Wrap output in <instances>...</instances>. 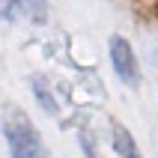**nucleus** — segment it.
Here are the masks:
<instances>
[{
    "mask_svg": "<svg viewBox=\"0 0 158 158\" xmlns=\"http://www.w3.org/2000/svg\"><path fill=\"white\" fill-rule=\"evenodd\" d=\"M3 134H6V140H9V155L12 158H42L45 155L39 131L33 128L30 116L18 105L3 107Z\"/></svg>",
    "mask_w": 158,
    "mask_h": 158,
    "instance_id": "f257e3e1",
    "label": "nucleus"
},
{
    "mask_svg": "<svg viewBox=\"0 0 158 158\" xmlns=\"http://www.w3.org/2000/svg\"><path fill=\"white\" fill-rule=\"evenodd\" d=\"M107 48H110V63H114V72L119 75V81L137 89L140 87V69H137V60H134L131 42H128L125 36L114 33L110 42H107Z\"/></svg>",
    "mask_w": 158,
    "mask_h": 158,
    "instance_id": "f03ea898",
    "label": "nucleus"
},
{
    "mask_svg": "<svg viewBox=\"0 0 158 158\" xmlns=\"http://www.w3.org/2000/svg\"><path fill=\"white\" fill-rule=\"evenodd\" d=\"M110 131H114V149L119 152V158H143L137 143H134V137H131V131L119 119H110Z\"/></svg>",
    "mask_w": 158,
    "mask_h": 158,
    "instance_id": "7ed1b4c3",
    "label": "nucleus"
},
{
    "mask_svg": "<svg viewBox=\"0 0 158 158\" xmlns=\"http://www.w3.org/2000/svg\"><path fill=\"white\" fill-rule=\"evenodd\" d=\"M33 93H36L39 105H42L48 114H57V102H54V96H51V89H48V84H45V78H33Z\"/></svg>",
    "mask_w": 158,
    "mask_h": 158,
    "instance_id": "20e7f679",
    "label": "nucleus"
},
{
    "mask_svg": "<svg viewBox=\"0 0 158 158\" xmlns=\"http://www.w3.org/2000/svg\"><path fill=\"white\" fill-rule=\"evenodd\" d=\"M81 149L87 152L89 158L96 155V137H93V131H87V128H84V131H81Z\"/></svg>",
    "mask_w": 158,
    "mask_h": 158,
    "instance_id": "39448f33",
    "label": "nucleus"
}]
</instances>
